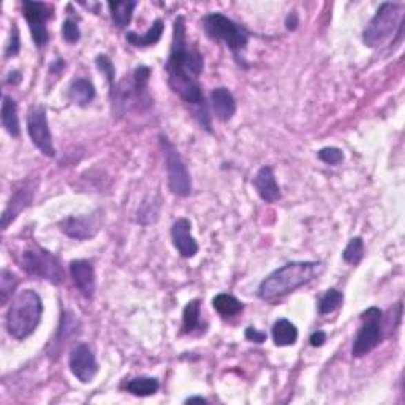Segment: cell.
I'll list each match as a JSON object with an SVG mask.
<instances>
[{
    "label": "cell",
    "mask_w": 405,
    "mask_h": 405,
    "mask_svg": "<svg viewBox=\"0 0 405 405\" xmlns=\"http://www.w3.org/2000/svg\"><path fill=\"white\" fill-rule=\"evenodd\" d=\"M204 59L195 46L188 45L186 19L177 16L172 26V43L170 57L166 61L165 70L168 73V84L175 94L182 99L184 103L193 108L195 117L199 124L210 132V117L204 99L199 75L203 72Z\"/></svg>",
    "instance_id": "cell-1"
},
{
    "label": "cell",
    "mask_w": 405,
    "mask_h": 405,
    "mask_svg": "<svg viewBox=\"0 0 405 405\" xmlns=\"http://www.w3.org/2000/svg\"><path fill=\"white\" fill-rule=\"evenodd\" d=\"M320 261H291L275 269L258 287V296L264 301H273L304 287L322 273Z\"/></svg>",
    "instance_id": "cell-2"
},
{
    "label": "cell",
    "mask_w": 405,
    "mask_h": 405,
    "mask_svg": "<svg viewBox=\"0 0 405 405\" xmlns=\"http://www.w3.org/2000/svg\"><path fill=\"white\" fill-rule=\"evenodd\" d=\"M43 315V301L34 290H23L14 296L7 312V331L12 337L24 340L35 333Z\"/></svg>",
    "instance_id": "cell-3"
},
{
    "label": "cell",
    "mask_w": 405,
    "mask_h": 405,
    "mask_svg": "<svg viewBox=\"0 0 405 405\" xmlns=\"http://www.w3.org/2000/svg\"><path fill=\"white\" fill-rule=\"evenodd\" d=\"M203 29L210 40L224 43L231 52L239 54L247 48L250 34L244 26L237 24L228 16L222 13H209L203 18Z\"/></svg>",
    "instance_id": "cell-4"
},
{
    "label": "cell",
    "mask_w": 405,
    "mask_h": 405,
    "mask_svg": "<svg viewBox=\"0 0 405 405\" xmlns=\"http://www.w3.org/2000/svg\"><path fill=\"white\" fill-rule=\"evenodd\" d=\"M402 27V5L396 2L382 3L374 18L363 32L366 46L377 48L394 37L396 29Z\"/></svg>",
    "instance_id": "cell-5"
},
{
    "label": "cell",
    "mask_w": 405,
    "mask_h": 405,
    "mask_svg": "<svg viewBox=\"0 0 405 405\" xmlns=\"http://www.w3.org/2000/svg\"><path fill=\"white\" fill-rule=\"evenodd\" d=\"M150 77V68L139 66L133 70L128 78L116 83L115 88L110 90L112 112L122 115L128 106L139 105L146 99V88Z\"/></svg>",
    "instance_id": "cell-6"
},
{
    "label": "cell",
    "mask_w": 405,
    "mask_h": 405,
    "mask_svg": "<svg viewBox=\"0 0 405 405\" xmlns=\"http://www.w3.org/2000/svg\"><path fill=\"white\" fill-rule=\"evenodd\" d=\"M19 263L27 274L37 279H43L54 285H61L66 280V273L59 258L41 247L26 248L21 253Z\"/></svg>",
    "instance_id": "cell-7"
},
{
    "label": "cell",
    "mask_w": 405,
    "mask_h": 405,
    "mask_svg": "<svg viewBox=\"0 0 405 405\" xmlns=\"http://www.w3.org/2000/svg\"><path fill=\"white\" fill-rule=\"evenodd\" d=\"M383 314L379 307H369L361 314V326L353 340L352 355L355 358H363L372 350L379 347L383 336Z\"/></svg>",
    "instance_id": "cell-8"
},
{
    "label": "cell",
    "mask_w": 405,
    "mask_h": 405,
    "mask_svg": "<svg viewBox=\"0 0 405 405\" xmlns=\"http://www.w3.org/2000/svg\"><path fill=\"white\" fill-rule=\"evenodd\" d=\"M160 144L164 149L166 175H168V188L177 197H188L192 193V179L187 165L181 157L179 150L175 148L168 138L160 137Z\"/></svg>",
    "instance_id": "cell-9"
},
{
    "label": "cell",
    "mask_w": 405,
    "mask_h": 405,
    "mask_svg": "<svg viewBox=\"0 0 405 405\" xmlns=\"http://www.w3.org/2000/svg\"><path fill=\"white\" fill-rule=\"evenodd\" d=\"M27 132H29L32 143L43 155H46V157L56 155L46 110L43 105H34L27 111Z\"/></svg>",
    "instance_id": "cell-10"
},
{
    "label": "cell",
    "mask_w": 405,
    "mask_h": 405,
    "mask_svg": "<svg viewBox=\"0 0 405 405\" xmlns=\"http://www.w3.org/2000/svg\"><path fill=\"white\" fill-rule=\"evenodd\" d=\"M23 14L29 24L32 39L39 48H43L50 41V32H48V21L52 19V7L45 2H32L24 0Z\"/></svg>",
    "instance_id": "cell-11"
},
{
    "label": "cell",
    "mask_w": 405,
    "mask_h": 405,
    "mask_svg": "<svg viewBox=\"0 0 405 405\" xmlns=\"http://www.w3.org/2000/svg\"><path fill=\"white\" fill-rule=\"evenodd\" d=\"M59 228L66 236L77 241H89L99 235L101 220L99 213L90 215H70L59 222Z\"/></svg>",
    "instance_id": "cell-12"
},
{
    "label": "cell",
    "mask_w": 405,
    "mask_h": 405,
    "mask_svg": "<svg viewBox=\"0 0 405 405\" xmlns=\"http://www.w3.org/2000/svg\"><path fill=\"white\" fill-rule=\"evenodd\" d=\"M68 366L72 374L81 383H90L99 374V364H97L95 355L88 344H79L70 352Z\"/></svg>",
    "instance_id": "cell-13"
},
{
    "label": "cell",
    "mask_w": 405,
    "mask_h": 405,
    "mask_svg": "<svg viewBox=\"0 0 405 405\" xmlns=\"http://www.w3.org/2000/svg\"><path fill=\"white\" fill-rule=\"evenodd\" d=\"M171 239L176 250L184 258H193L198 253V242L192 236V224L190 220L182 217L177 219L171 226Z\"/></svg>",
    "instance_id": "cell-14"
},
{
    "label": "cell",
    "mask_w": 405,
    "mask_h": 405,
    "mask_svg": "<svg viewBox=\"0 0 405 405\" xmlns=\"http://www.w3.org/2000/svg\"><path fill=\"white\" fill-rule=\"evenodd\" d=\"M70 274L79 293L86 299H92L95 293V271L88 260H73L70 263Z\"/></svg>",
    "instance_id": "cell-15"
},
{
    "label": "cell",
    "mask_w": 405,
    "mask_h": 405,
    "mask_svg": "<svg viewBox=\"0 0 405 405\" xmlns=\"http://www.w3.org/2000/svg\"><path fill=\"white\" fill-rule=\"evenodd\" d=\"M253 187L263 201L266 203H275L282 198V192L277 181H275L274 171L271 166H261L258 172L253 177Z\"/></svg>",
    "instance_id": "cell-16"
},
{
    "label": "cell",
    "mask_w": 405,
    "mask_h": 405,
    "mask_svg": "<svg viewBox=\"0 0 405 405\" xmlns=\"http://www.w3.org/2000/svg\"><path fill=\"white\" fill-rule=\"evenodd\" d=\"M32 195H34V190H32L30 186L21 187L13 193V197L10 198L7 208L3 210L2 230H7L8 225L16 220V217L29 206V203L32 201Z\"/></svg>",
    "instance_id": "cell-17"
},
{
    "label": "cell",
    "mask_w": 405,
    "mask_h": 405,
    "mask_svg": "<svg viewBox=\"0 0 405 405\" xmlns=\"http://www.w3.org/2000/svg\"><path fill=\"white\" fill-rule=\"evenodd\" d=\"M210 105L215 116L222 122L231 121L236 112V100L231 90L226 88H215L210 92Z\"/></svg>",
    "instance_id": "cell-18"
},
{
    "label": "cell",
    "mask_w": 405,
    "mask_h": 405,
    "mask_svg": "<svg viewBox=\"0 0 405 405\" xmlns=\"http://www.w3.org/2000/svg\"><path fill=\"white\" fill-rule=\"evenodd\" d=\"M68 99L78 106H88L95 99V86L86 78H77L68 88Z\"/></svg>",
    "instance_id": "cell-19"
},
{
    "label": "cell",
    "mask_w": 405,
    "mask_h": 405,
    "mask_svg": "<svg viewBox=\"0 0 405 405\" xmlns=\"http://www.w3.org/2000/svg\"><path fill=\"white\" fill-rule=\"evenodd\" d=\"M164 29H165L164 21L155 19L154 24L149 27V30L146 32V34L138 35V34H135V32H128V34L126 35V39L133 46L148 48V46L157 45L161 39V35H164Z\"/></svg>",
    "instance_id": "cell-20"
},
{
    "label": "cell",
    "mask_w": 405,
    "mask_h": 405,
    "mask_svg": "<svg viewBox=\"0 0 405 405\" xmlns=\"http://www.w3.org/2000/svg\"><path fill=\"white\" fill-rule=\"evenodd\" d=\"M273 340L277 347H290L298 340V328L287 318H280L273 326Z\"/></svg>",
    "instance_id": "cell-21"
},
{
    "label": "cell",
    "mask_w": 405,
    "mask_h": 405,
    "mask_svg": "<svg viewBox=\"0 0 405 405\" xmlns=\"http://www.w3.org/2000/svg\"><path fill=\"white\" fill-rule=\"evenodd\" d=\"M2 126L12 137L18 138L21 135L19 127V117H18V105L12 99V97L5 94L2 101Z\"/></svg>",
    "instance_id": "cell-22"
},
{
    "label": "cell",
    "mask_w": 405,
    "mask_h": 405,
    "mask_svg": "<svg viewBox=\"0 0 405 405\" xmlns=\"http://www.w3.org/2000/svg\"><path fill=\"white\" fill-rule=\"evenodd\" d=\"M138 7V2L135 0H122V2H110L108 8H110L111 19L119 29H124L132 23L133 12Z\"/></svg>",
    "instance_id": "cell-23"
},
{
    "label": "cell",
    "mask_w": 405,
    "mask_h": 405,
    "mask_svg": "<svg viewBox=\"0 0 405 405\" xmlns=\"http://www.w3.org/2000/svg\"><path fill=\"white\" fill-rule=\"evenodd\" d=\"M201 301L193 299L184 307L182 312V334H190L201 326Z\"/></svg>",
    "instance_id": "cell-24"
},
{
    "label": "cell",
    "mask_w": 405,
    "mask_h": 405,
    "mask_svg": "<svg viewBox=\"0 0 405 405\" xmlns=\"http://www.w3.org/2000/svg\"><path fill=\"white\" fill-rule=\"evenodd\" d=\"M160 383L157 379H152V377H137V379H132L130 382H127L126 390L133 394V396H139V397H146V396H152L159 391Z\"/></svg>",
    "instance_id": "cell-25"
},
{
    "label": "cell",
    "mask_w": 405,
    "mask_h": 405,
    "mask_svg": "<svg viewBox=\"0 0 405 405\" xmlns=\"http://www.w3.org/2000/svg\"><path fill=\"white\" fill-rule=\"evenodd\" d=\"M213 306L222 317H235L244 310V304L228 293H220L215 296L213 299Z\"/></svg>",
    "instance_id": "cell-26"
},
{
    "label": "cell",
    "mask_w": 405,
    "mask_h": 405,
    "mask_svg": "<svg viewBox=\"0 0 405 405\" xmlns=\"http://www.w3.org/2000/svg\"><path fill=\"white\" fill-rule=\"evenodd\" d=\"M79 320L77 318V315L73 314V312L66 310L62 312V317H61V326H59V331H57V340L61 344L67 342L68 339H72L77 336L79 333Z\"/></svg>",
    "instance_id": "cell-27"
},
{
    "label": "cell",
    "mask_w": 405,
    "mask_h": 405,
    "mask_svg": "<svg viewBox=\"0 0 405 405\" xmlns=\"http://www.w3.org/2000/svg\"><path fill=\"white\" fill-rule=\"evenodd\" d=\"M344 302V295L340 293L339 290H328L325 295L322 296L320 301H318V312L322 315H328L333 314L334 310H337Z\"/></svg>",
    "instance_id": "cell-28"
},
{
    "label": "cell",
    "mask_w": 405,
    "mask_h": 405,
    "mask_svg": "<svg viewBox=\"0 0 405 405\" xmlns=\"http://www.w3.org/2000/svg\"><path fill=\"white\" fill-rule=\"evenodd\" d=\"M363 257H364L363 237L356 236L348 242V246L345 247L342 258H344V261L348 263V264H358L361 260H363Z\"/></svg>",
    "instance_id": "cell-29"
},
{
    "label": "cell",
    "mask_w": 405,
    "mask_h": 405,
    "mask_svg": "<svg viewBox=\"0 0 405 405\" xmlns=\"http://www.w3.org/2000/svg\"><path fill=\"white\" fill-rule=\"evenodd\" d=\"M16 285H18L16 274L10 273L8 269H2V274H0V302H2V306L7 304L10 296L13 295Z\"/></svg>",
    "instance_id": "cell-30"
},
{
    "label": "cell",
    "mask_w": 405,
    "mask_h": 405,
    "mask_svg": "<svg viewBox=\"0 0 405 405\" xmlns=\"http://www.w3.org/2000/svg\"><path fill=\"white\" fill-rule=\"evenodd\" d=\"M95 63H97V68H99L100 72L106 77L108 83H110V90H111L116 86V70H115V66H112V61L106 56V54H100V56H97Z\"/></svg>",
    "instance_id": "cell-31"
},
{
    "label": "cell",
    "mask_w": 405,
    "mask_h": 405,
    "mask_svg": "<svg viewBox=\"0 0 405 405\" xmlns=\"http://www.w3.org/2000/svg\"><path fill=\"white\" fill-rule=\"evenodd\" d=\"M62 37L63 40H66L67 43H70V45H75V43H78L79 39H81V30H79V26L75 19L68 18L63 21L62 24Z\"/></svg>",
    "instance_id": "cell-32"
},
{
    "label": "cell",
    "mask_w": 405,
    "mask_h": 405,
    "mask_svg": "<svg viewBox=\"0 0 405 405\" xmlns=\"http://www.w3.org/2000/svg\"><path fill=\"white\" fill-rule=\"evenodd\" d=\"M318 159H320L323 164L339 165L344 161V152L339 148H323L318 150Z\"/></svg>",
    "instance_id": "cell-33"
},
{
    "label": "cell",
    "mask_w": 405,
    "mask_h": 405,
    "mask_svg": "<svg viewBox=\"0 0 405 405\" xmlns=\"http://www.w3.org/2000/svg\"><path fill=\"white\" fill-rule=\"evenodd\" d=\"M21 50V39H19V30L16 24H13V30H12V37H10L8 46L5 50V57H16L19 54Z\"/></svg>",
    "instance_id": "cell-34"
},
{
    "label": "cell",
    "mask_w": 405,
    "mask_h": 405,
    "mask_svg": "<svg viewBox=\"0 0 405 405\" xmlns=\"http://www.w3.org/2000/svg\"><path fill=\"white\" fill-rule=\"evenodd\" d=\"M266 333L263 331H258L257 328H247L246 329V339L250 340V342H255V344H263L264 340H266Z\"/></svg>",
    "instance_id": "cell-35"
},
{
    "label": "cell",
    "mask_w": 405,
    "mask_h": 405,
    "mask_svg": "<svg viewBox=\"0 0 405 405\" xmlns=\"http://www.w3.org/2000/svg\"><path fill=\"white\" fill-rule=\"evenodd\" d=\"M326 342V333L325 331H315L310 336V345L312 347H322Z\"/></svg>",
    "instance_id": "cell-36"
},
{
    "label": "cell",
    "mask_w": 405,
    "mask_h": 405,
    "mask_svg": "<svg viewBox=\"0 0 405 405\" xmlns=\"http://www.w3.org/2000/svg\"><path fill=\"white\" fill-rule=\"evenodd\" d=\"M21 81H23V77H21V72L18 70H14V72H10L8 77H7V84H12V86H18Z\"/></svg>",
    "instance_id": "cell-37"
},
{
    "label": "cell",
    "mask_w": 405,
    "mask_h": 405,
    "mask_svg": "<svg viewBox=\"0 0 405 405\" xmlns=\"http://www.w3.org/2000/svg\"><path fill=\"white\" fill-rule=\"evenodd\" d=\"M62 68H66V61H62V59H57L56 62H52V63H51L50 72H51V73H59Z\"/></svg>",
    "instance_id": "cell-38"
},
{
    "label": "cell",
    "mask_w": 405,
    "mask_h": 405,
    "mask_svg": "<svg viewBox=\"0 0 405 405\" xmlns=\"http://www.w3.org/2000/svg\"><path fill=\"white\" fill-rule=\"evenodd\" d=\"M296 26H298V16H296V13L288 14V18H287V29L288 30H295Z\"/></svg>",
    "instance_id": "cell-39"
},
{
    "label": "cell",
    "mask_w": 405,
    "mask_h": 405,
    "mask_svg": "<svg viewBox=\"0 0 405 405\" xmlns=\"http://www.w3.org/2000/svg\"><path fill=\"white\" fill-rule=\"evenodd\" d=\"M186 402H187V404H192V402H201V404H206V399H204V397H197V396H195V397H188Z\"/></svg>",
    "instance_id": "cell-40"
}]
</instances>
